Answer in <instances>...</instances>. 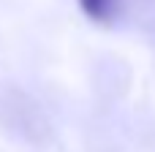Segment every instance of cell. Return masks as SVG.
Returning <instances> with one entry per match:
<instances>
[{
	"label": "cell",
	"mask_w": 155,
	"mask_h": 152,
	"mask_svg": "<svg viewBox=\"0 0 155 152\" xmlns=\"http://www.w3.org/2000/svg\"><path fill=\"white\" fill-rule=\"evenodd\" d=\"M79 8L84 11L87 19H93L98 24H109V22H114V16L120 11V0H79Z\"/></svg>",
	"instance_id": "cell-1"
}]
</instances>
